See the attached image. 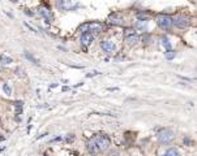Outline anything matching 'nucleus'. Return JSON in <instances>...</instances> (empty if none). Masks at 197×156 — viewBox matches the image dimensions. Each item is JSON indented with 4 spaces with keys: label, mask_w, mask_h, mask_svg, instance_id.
Segmentation results:
<instances>
[{
    "label": "nucleus",
    "mask_w": 197,
    "mask_h": 156,
    "mask_svg": "<svg viewBox=\"0 0 197 156\" xmlns=\"http://www.w3.org/2000/svg\"><path fill=\"white\" fill-rule=\"evenodd\" d=\"M174 139H175V134H174L172 130H170V129H162V130H159V133H158V141H159V143H162V144H167V143L172 142Z\"/></svg>",
    "instance_id": "obj_1"
},
{
    "label": "nucleus",
    "mask_w": 197,
    "mask_h": 156,
    "mask_svg": "<svg viewBox=\"0 0 197 156\" xmlns=\"http://www.w3.org/2000/svg\"><path fill=\"white\" fill-rule=\"evenodd\" d=\"M78 31L82 32H99L102 31V25L99 22H89V24H84L78 27Z\"/></svg>",
    "instance_id": "obj_2"
},
{
    "label": "nucleus",
    "mask_w": 197,
    "mask_h": 156,
    "mask_svg": "<svg viewBox=\"0 0 197 156\" xmlns=\"http://www.w3.org/2000/svg\"><path fill=\"white\" fill-rule=\"evenodd\" d=\"M94 138V142H96V144H97V147L98 150H99V152L101 151H106V150L110 147V138L106 135H96V136H93Z\"/></svg>",
    "instance_id": "obj_3"
},
{
    "label": "nucleus",
    "mask_w": 197,
    "mask_h": 156,
    "mask_svg": "<svg viewBox=\"0 0 197 156\" xmlns=\"http://www.w3.org/2000/svg\"><path fill=\"white\" fill-rule=\"evenodd\" d=\"M157 24H158L159 27L167 30V29L172 27V18L170 17V16H166V14H159L158 17H157Z\"/></svg>",
    "instance_id": "obj_4"
},
{
    "label": "nucleus",
    "mask_w": 197,
    "mask_h": 156,
    "mask_svg": "<svg viewBox=\"0 0 197 156\" xmlns=\"http://www.w3.org/2000/svg\"><path fill=\"white\" fill-rule=\"evenodd\" d=\"M172 25H175L176 27H179V29H185L191 25V21H189V18L185 17V16H178V17L172 18Z\"/></svg>",
    "instance_id": "obj_5"
},
{
    "label": "nucleus",
    "mask_w": 197,
    "mask_h": 156,
    "mask_svg": "<svg viewBox=\"0 0 197 156\" xmlns=\"http://www.w3.org/2000/svg\"><path fill=\"white\" fill-rule=\"evenodd\" d=\"M59 6L64 11H73L78 6V4L74 0H59Z\"/></svg>",
    "instance_id": "obj_6"
},
{
    "label": "nucleus",
    "mask_w": 197,
    "mask_h": 156,
    "mask_svg": "<svg viewBox=\"0 0 197 156\" xmlns=\"http://www.w3.org/2000/svg\"><path fill=\"white\" fill-rule=\"evenodd\" d=\"M38 12H39V14L45 17V21L47 22V24H50V20L52 18V13L48 11V8H46V6H39Z\"/></svg>",
    "instance_id": "obj_7"
},
{
    "label": "nucleus",
    "mask_w": 197,
    "mask_h": 156,
    "mask_svg": "<svg viewBox=\"0 0 197 156\" xmlns=\"http://www.w3.org/2000/svg\"><path fill=\"white\" fill-rule=\"evenodd\" d=\"M101 48L104 52L110 53V52H114L115 51V44L111 40H103V42H101Z\"/></svg>",
    "instance_id": "obj_8"
},
{
    "label": "nucleus",
    "mask_w": 197,
    "mask_h": 156,
    "mask_svg": "<svg viewBox=\"0 0 197 156\" xmlns=\"http://www.w3.org/2000/svg\"><path fill=\"white\" fill-rule=\"evenodd\" d=\"M93 42V34L91 32H82L81 34V44L82 46H89Z\"/></svg>",
    "instance_id": "obj_9"
},
{
    "label": "nucleus",
    "mask_w": 197,
    "mask_h": 156,
    "mask_svg": "<svg viewBox=\"0 0 197 156\" xmlns=\"http://www.w3.org/2000/svg\"><path fill=\"white\" fill-rule=\"evenodd\" d=\"M108 21L111 22L112 25H121L123 24V18H121L120 14H117V13H112V14L108 17Z\"/></svg>",
    "instance_id": "obj_10"
},
{
    "label": "nucleus",
    "mask_w": 197,
    "mask_h": 156,
    "mask_svg": "<svg viewBox=\"0 0 197 156\" xmlns=\"http://www.w3.org/2000/svg\"><path fill=\"white\" fill-rule=\"evenodd\" d=\"M88 150H89V152H90V154H93V155H97L98 152H99V150H98L96 142H94V138H91L90 141L88 142Z\"/></svg>",
    "instance_id": "obj_11"
},
{
    "label": "nucleus",
    "mask_w": 197,
    "mask_h": 156,
    "mask_svg": "<svg viewBox=\"0 0 197 156\" xmlns=\"http://www.w3.org/2000/svg\"><path fill=\"white\" fill-rule=\"evenodd\" d=\"M139 40H140V38L137 37V34H133V35H129V37H125V42H127V44H129V46H134Z\"/></svg>",
    "instance_id": "obj_12"
},
{
    "label": "nucleus",
    "mask_w": 197,
    "mask_h": 156,
    "mask_svg": "<svg viewBox=\"0 0 197 156\" xmlns=\"http://www.w3.org/2000/svg\"><path fill=\"white\" fill-rule=\"evenodd\" d=\"M162 156H180V154L176 148H170V150H167Z\"/></svg>",
    "instance_id": "obj_13"
},
{
    "label": "nucleus",
    "mask_w": 197,
    "mask_h": 156,
    "mask_svg": "<svg viewBox=\"0 0 197 156\" xmlns=\"http://www.w3.org/2000/svg\"><path fill=\"white\" fill-rule=\"evenodd\" d=\"M24 55H25V57L28 58V60H30L33 64H37V65L39 64V61H38V60H37V58H35L34 56H33V55H30V53H29V52H25Z\"/></svg>",
    "instance_id": "obj_14"
},
{
    "label": "nucleus",
    "mask_w": 197,
    "mask_h": 156,
    "mask_svg": "<svg viewBox=\"0 0 197 156\" xmlns=\"http://www.w3.org/2000/svg\"><path fill=\"white\" fill-rule=\"evenodd\" d=\"M162 44L165 46L167 50H171V43H170V40L167 37H162Z\"/></svg>",
    "instance_id": "obj_15"
},
{
    "label": "nucleus",
    "mask_w": 197,
    "mask_h": 156,
    "mask_svg": "<svg viewBox=\"0 0 197 156\" xmlns=\"http://www.w3.org/2000/svg\"><path fill=\"white\" fill-rule=\"evenodd\" d=\"M133 34H136V30L133 27H127L124 30V37H129V35H133Z\"/></svg>",
    "instance_id": "obj_16"
},
{
    "label": "nucleus",
    "mask_w": 197,
    "mask_h": 156,
    "mask_svg": "<svg viewBox=\"0 0 197 156\" xmlns=\"http://www.w3.org/2000/svg\"><path fill=\"white\" fill-rule=\"evenodd\" d=\"M174 57H175V51L167 50V52H166V58H167V60H172Z\"/></svg>",
    "instance_id": "obj_17"
},
{
    "label": "nucleus",
    "mask_w": 197,
    "mask_h": 156,
    "mask_svg": "<svg viewBox=\"0 0 197 156\" xmlns=\"http://www.w3.org/2000/svg\"><path fill=\"white\" fill-rule=\"evenodd\" d=\"M139 30H146V21H137Z\"/></svg>",
    "instance_id": "obj_18"
},
{
    "label": "nucleus",
    "mask_w": 197,
    "mask_h": 156,
    "mask_svg": "<svg viewBox=\"0 0 197 156\" xmlns=\"http://www.w3.org/2000/svg\"><path fill=\"white\" fill-rule=\"evenodd\" d=\"M3 90H4V92L7 94V95H11V94H12V90H11V87H9L8 83L3 84Z\"/></svg>",
    "instance_id": "obj_19"
},
{
    "label": "nucleus",
    "mask_w": 197,
    "mask_h": 156,
    "mask_svg": "<svg viewBox=\"0 0 197 156\" xmlns=\"http://www.w3.org/2000/svg\"><path fill=\"white\" fill-rule=\"evenodd\" d=\"M0 60H1L4 64H11L12 63V58L11 57H7V56H4V55H3V56H0Z\"/></svg>",
    "instance_id": "obj_20"
},
{
    "label": "nucleus",
    "mask_w": 197,
    "mask_h": 156,
    "mask_svg": "<svg viewBox=\"0 0 197 156\" xmlns=\"http://www.w3.org/2000/svg\"><path fill=\"white\" fill-rule=\"evenodd\" d=\"M137 18H139V21H147L149 16H146V14H142V13H140V14H137Z\"/></svg>",
    "instance_id": "obj_21"
},
{
    "label": "nucleus",
    "mask_w": 197,
    "mask_h": 156,
    "mask_svg": "<svg viewBox=\"0 0 197 156\" xmlns=\"http://www.w3.org/2000/svg\"><path fill=\"white\" fill-rule=\"evenodd\" d=\"M141 40H144V42H145V43H146L147 40H150V37H147V35H144V37L141 38Z\"/></svg>",
    "instance_id": "obj_22"
},
{
    "label": "nucleus",
    "mask_w": 197,
    "mask_h": 156,
    "mask_svg": "<svg viewBox=\"0 0 197 156\" xmlns=\"http://www.w3.org/2000/svg\"><path fill=\"white\" fill-rule=\"evenodd\" d=\"M22 104H24L22 102H16V103H15V105H16V107H21Z\"/></svg>",
    "instance_id": "obj_23"
},
{
    "label": "nucleus",
    "mask_w": 197,
    "mask_h": 156,
    "mask_svg": "<svg viewBox=\"0 0 197 156\" xmlns=\"http://www.w3.org/2000/svg\"><path fill=\"white\" fill-rule=\"evenodd\" d=\"M11 1H15V3H16V1H17V0H11Z\"/></svg>",
    "instance_id": "obj_24"
}]
</instances>
